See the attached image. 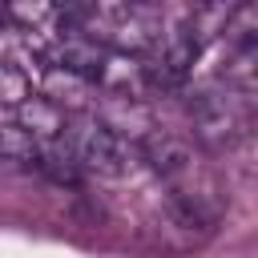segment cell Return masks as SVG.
Returning a JSON list of instances; mask_svg holds the SVG:
<instances>
[{"instance_id": "6da1fadb", "label": "cell", "mask_w": 258, "mask_h": 258, "mask_svg": "<svg viewBox=\"0 0 258 258\" xmlns=\"http://www.w3.org/2000/svg\"><path fill=\"white\" fill-rule=\"evenodd\" d=\"M60 141L69 145V153L77 157L81 169H97V173H121L133 145L129 137H121L105 117L81 109V113H69L64 117V133Z\"/></svg>"}, {"instance_id": "7a4b0ae2", "label": "cell", "mask_w": 258, "mask_h": 258, "mask_svg": "<svg viewBox=\"0 0 258 258\" xmlns=\"http://www.w3.org/2000/svg\"><path fill=\"white\" fill-rule=\"evenodd\" d=\"M198 56H202V40L194 36L189 24H177V28L161 32V36L141 52L145 89H149V93H177V89L189 81Z\"/></svg>"}, {"instance_id": "3957f363", "label": "cell", "mask_w": 258, "mask_h": 258, "mask_svg": "<svg viewBox=\"0 0 258 258\" xmlns=\"http://www.w3.org/2000/svg\"><path fill=\"white\" fill-rule=\"evenodd\" d=\"M189 117H194V133H198L206 145L222 149V145H234V141L246 133V125H250V105H246L242 89L226 85V89H206V93H198V101L189 105Z\"/></svg>"}, {"instance_id": "277c9868", "label": "cell", "mask_w": 258, "mask_h": 258, "mask_svg": "<svg viewBox=\"0 0 258 258\" xmlns=\"http://www.w3.org/2000/svg\"><path fill=\"white\" fill-rule=\"evenodd\" d=\"M40 89L36 93H44L52 105H60L64 113H81V109H89L93 105V97H97V85L85 77V73H77V69H69V64H56V60H44L40 64Z\"/></svg>"}, {"instance_id": "5b68a950", "label": "cell", "mask_w": 258, "mask_h": 258, "mask_svg": "<svg viewBox=\"0 0 258 258\" xmlns=\"http://www.w3.org/2000/svg\"><path fill=\"white\" fill-rule=\"evenodd\" d=\"M137 145H141V157L161 173V177H185L189 169H194V149H189V141L185 137H177V133H165V129H149V133H141L137 137Z\"/></svg>"}, {"instance_id": "8992f818", "label": "cell", "mask_w": 258, "mask_h": 258, "mask_svg": "<svg viewBox=\"0 0 258 258\" xmlns=\"http://www.w3.org/2000/svg\"><path fill=\"white\" fill-rule=\"evenodd\" d=\"M64 109L60 105H52L44 93H28L20 105H16V121L36 137V141H52V137H60L64 133Z\"/></svg>"}, {"instance_id": "52a82bcc", "label": "cell", "mask_w": 258, "mask_h": 258, "mask_svg": "<svg viewBox=\"0 0 258 258\" xmlns=\"http://www.w3.org/2000/svg\"><path fill=\"white\" fill-rule=\"evenodd\" d=\"M36 137L20 121H0V165H32Z\"/></svg>"}, {"instance_id": "ba28073f", "label": "cell", "mask_w": 258, "mask_h": 258, "mask_svg": "<svg viewBox=\"0 0 258 258\" xmlns=\"http://www.w3.org/2000/svg\"><path fill=\"white\" fill-rule=\"evenodd\" d=\"M52 0H4V16H8V24L12 28H28V32H36V28H44L48 20H52Z\"/></svg>"}, {"instance_id": "9c48e42d", "label": "cell", "mask_w": 258, "mask_h": 258, "mask_svg": "<svg viewBox=\"0 0 258 258\" xmlns=\"http://www.w3.org/2000/svg\"><path fill=\"white\" fill-rule=\"evenodd\" d=\"M28 93H32V73H28L24 64H16V60L0 56V105L16 109Z\"/></svg>"}, {"instance_id": "30bf717a", "label": "cell", "mask_w": 258, "mask_h": 258, "mask_svg": "<svg viewBox=\"0 0 258 258\" xmlns=\"http://www.w3.org/2000/svg\"><path fill=\"white\" fill-rule=\"evenodd\" d=\"M52 8H56L69 24H81V20H89V16H93L97 0H52Z\"/></svg>"}, {"instance_id": "8fae6325", "label": "cell", "mask_w": 258, "mask_h": 258, "mask_svg": "<svg viewBox=\"0 0 258 258\" xmlns=\"http://www.w3.org/2000/svg\"><path fill=\"white\" fill-rule=\"evenodd\" d=\"M4 24H8V16H4V0H0V28H4Z\"/></svg>"}, {"instance_id": "7c38bea8", "label": "cell", "mask_w": 258, "mask_h": 258, "mask_svg": "<svg viewBox=\"0 0 258 258\" xmlns=\"http://www.w3.org/2000/svg\"><path fill=\"white\" fill-rule=\"evenodd\" d=\"M133 4H161V0H133Z\"/></svg>"}]
</instances>
